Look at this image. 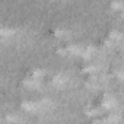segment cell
<instances>
[{
  "instance_id": "6da1fadb",
  "label": "cell",
  "mask_w": 124,
  "mask_h": 124,
  "mask_svg": "<svg viewBox=\"0 0 124 124\" xmlns=\"http://www.w3.org/2000/svg\"><path fill=\"white\" fill-rule=\"evenodd\" d=\"M64 80H66V78H64V76H61V75H60V76H55V78L53 79L54 85H61V83H63Z\"/></svg>"
},
{
  "instance_id": "7a4b0ae2",
  "label": "cell",
  "mask_w": 124,
  "mask_h": 124,
  "mask_svg": "<svg viewBox=\"0 0 124 124\" xmlns=\"http://www.w3.org/2000/svg\"><path fill=\"white\" fill-rule=\"evenodd\" d=\"M22 108L26 109V111H35V109H37V105H35V104H23Z\"/></svg>"
},
{
  "instance_id": "3957f363",
  "label": "cell",
  "mask_w": 124,
  "mask_h": 124,
  "mask_svg": "<svg viewBox=\"0 0 124 124\" xmlns=\"http://www.w3.org/2000/svg\"><path fill=\"white\" fill-rule=\"evenodd\" d=\"M104 105H105L107 108H112V107H115V102H114L112 99H105V101H104Z\"/></svg>"
},
{
  "instance_id": "277c9868",
  "label": "cell",
  "mask_w": 124,
  "mask_h": 124,
  "mask_svg": "<svg viewBox=\"0 0 124 124\" xmlns=\"http://www.w3.org/2000/svg\"><path fill=\"white\" fill-rule=\"evenodd\" d=\"M112 6H114V9H124V2H115V3H112Z\"/></svg>"
},
{
  "instance_id": "5b68a950",
  "label": "cell",
  "mask_w": 124,
  "mask_h": 124,
  "mask_svg": "<svg viewBox=\"0 0 124 124\" xmlns=\"http://www.w3.org/2000/svg\"><path fill=\"white\" fill-rule=\"evenodd\" d=\"M42 75H44V72H42V70H35V72H34V78H35V79H39Z\"/></svg>"
},
{
  "instance_id": "8992f818",
  "label": "cell",
  "mask_w": 124,
  "mask_h": 124,
  "mask_svg": "<svg viewBox=\"0 0 124 124\" xmlns=\"http://www.w3.org/2000/svg\"><path fill=\"white\" fill-rule=\"evenodd\" d=\"M13 34V29H3L2 31V35H12Z\"/></svg>"
},
{
  "instance_id": "52a82bcc",
  "label": "cell",
  "mask_w": 124,
  "mask_h": 124,
  "mask_svg": "<svg viewBox=\"0 0 124 124\" xmlns=\"http://www.w3.org/2000/svg\"><path fill=\"white\" fill-rule=\"evenodd\" d=\"M117 76H118L120 79H124V70H120V72H117Z\"/></svg>"
}]
</instances>
